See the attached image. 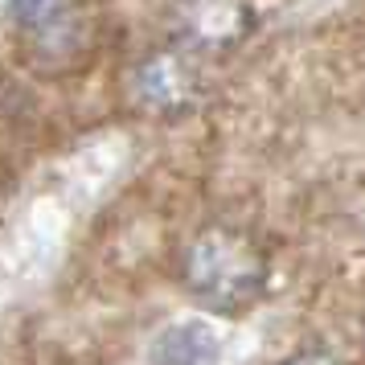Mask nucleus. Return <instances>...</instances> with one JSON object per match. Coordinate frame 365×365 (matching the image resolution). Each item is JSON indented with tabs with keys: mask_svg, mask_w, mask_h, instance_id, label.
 <instances>
[{
	"mask_svg": "<svg viewBox=\"0 0 365 365\" xmlns=\"http://www.w3.org/2000/svg\"><path fill=\"white\" fill-rule=\"evenodd\" d=\"M267 263L238 230L214 226L185 250V287L214 312H234L263 292Z\"/></svg>",
	"mask_w": 365,
	"mask_h": 365,
	"instance_id": "f257e3e1",
	"label": "nucleus"
},
{
	"mask_svg": "<svg viewBox=\"0 0 365 365\" xmlns=\"http://www.w3.org/2000/svg\"><path fill=\"white\" fill-rule=\"evenodd\" d=\"M250 4L247 0H181L177 4V29L189 53L230 50L250 34Z\"/></svg>",
	"mask_w": 365,
	"mask_h": 365,
	"instance_id": "f03ea898",
	"label": "nucleus"
},
{
	"mask_svg": "<svg viewBox=\"0 0 365 365\" xmlns=\"http://www.w3.org/2000/svg\"><path fill=\"white\" fill-rule=\"evenodd\" d=\"M135 91L140 99L165 111V115H177V111H189L201 95V74L193 53L181 50H165L144 58V66L135 70Z\"/></svg>",
	"mask_w": 365,
	"mask_h": 365,
	"instance_id": "7ed1b4c3",
	"label": "nucleus"
},
{
	"mask_svg": "<svg viewBox=\"0 0 365 365\" xmlns=\"http://www.w3.org/2000/svg\"><path fill=\"white\" fill-rule=\"evenodd\" d=\"M222 329L205 316H181L152 332L148 365H222Z\"/></svg>",
	"mask_w": 365,
	"mask_h": 365,
	"instance_id": "20e7f679",
	"label": "nucleus"
},
{
	"mask_svg": "<svg viewBox=\"0 0 365 365\" xmlns=\"http://www.w3.org/2000/svg\"><path fill=\"white\" fill-rule=\"evenodd\" d=\"M53 13H58V0H13V17L25 29H41Z\"/></svg>",
	"mask_w": 365,
	"mask_h": 365,
	"instance_id": "39448f33",
	"label": "nucleus"
},
{
	"mask_svg": "<svg viewBox=\"0 0 365 365\" xmlns=\"http://www.w3.org/2000/svg\"><path fill=\"white\" fill-rule=\"evenodd\" d=\"M287 365H341V361H336L332 353H320V349H316V353H299L296 361H287Z\"/></svg>",
	"mask_w": 365,
	"mask_h": 365,
	"instance_id": "423d86ee",
	"label": "nucleus"
}]
</instances>
